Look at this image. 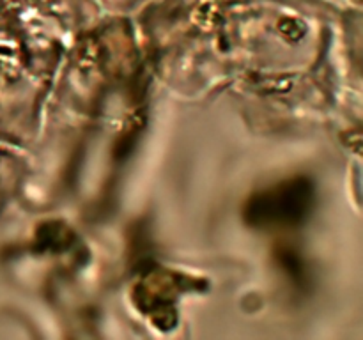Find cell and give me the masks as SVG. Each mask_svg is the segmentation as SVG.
Here are the masks:
<instances>
[{"instance_id": "obj_1", "label": "cell", "mask_w": 363, "mask_h": 340, "mask_svg": "<svg viewBox=\"0 0 363 340\" xmlns=\"http://www.w3.org/2000/svg\"><path fill=\"white\" fill-rule=\"evenodd\" d=\"M314 202V188L305 177L284 181L248 198L245 220L257 229H287L300 225Z\"/></svg>"}]
</instances>
